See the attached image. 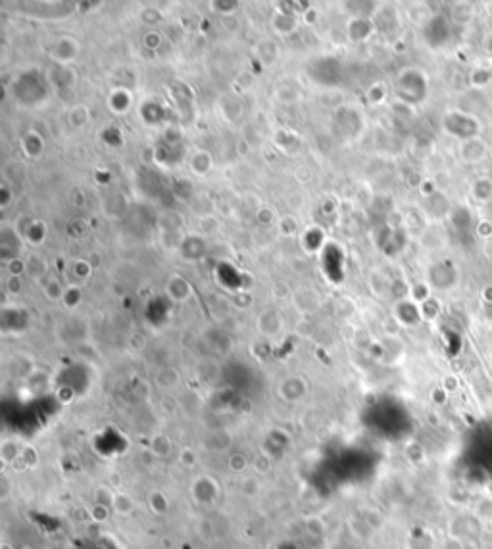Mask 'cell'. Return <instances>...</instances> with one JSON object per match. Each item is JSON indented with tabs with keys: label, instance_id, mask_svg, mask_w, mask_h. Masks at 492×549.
I'll use <instances>...</instances> for the list:
<instances>
[{
	"label": "cell",
	"instance_id": "cell-2",
	"mask_svg": "<svg viewBox=\"0 0 492 549\" xmlns=\"http://www.w3.org/2000/svg\"><path fill=\"white\" fill-rule=\"evenodd\" d=\"M112 509L116 511L117 515H131L135 509V502L131 500V495L129 494H117L116 495V502H114V507Z\"/></svg>",
	"mask_w": 492,
	"mask_h": 549
},
{
	"label": "cell",
	"instance_id": "cell-10",
	"mask_svg": "<svg viewBox=\"0 0 492 549\" xmlns=\"http://www.w3.org/2000/svg\"><path fill=\"white\" fill-rule=\"evenodd\" d=\"M22 549H33V548H29V546H27V548H22Z\"/></svg>",
	"mask_w": 492,
	"mask_h": 549
},
{
	"label": "cell",
	"instance_id": "cell-7",
	"mask_svg": "<svg viewBox=\"0 0 492 549\" xmlns=\"http://www.w3.org/2000/svg\"><path fill=\"white\" fill-rule=\"evenodd\" d=\"M181 465H185V467H193V465L196 463V455L195 451H191V449H185V451H181Z\"/></svg>",
	"mask_w": 492,
	"mask_h": 549
},
{
	"label": "cell",
	"instance_id": "cell-3",
	"mask_svg": "<svg viewBox=\"0 0 492 549\" xmlns=\"http://www.w3.org/2000/svg\"><path fill=\"white\" fill-rule=\"evenodd\" d=\"M89 513H91V518H93L94 523H104V520H108L110 517V507H104V505L94 503Z\"/></svg>",
	"mask_w": 492,
	"mask_h": 549
},
{
	"label": "cell",
	"instance_id": "cell-8",
	"mask_svg": "<svg viewBox=\"0 0 492 549\" xmlns=\"http://www.w3.org/2000/svg\"><path fill=\"white\" fill-rule=\"evenodd\" d=\"M10 269H12V274H20L22 273V269H24V265H22V263H12V267H10Z\"/></svg>",
	"mask_w": 492,
	"mask_h": 549
},
{
	"label": "cell",
	"instance_id": "cell-9",
	"mask_svg": "<svg viewBox=\"0 0 492 549\" xmlns=\"http://www.w3.org/2000/svg\"><path fill=\"white\" fill-rule=\"evenodd\" d=\"M0 549H14V548L10 546L8 541H2V546H0Z\"/></svg>",
	"mask_w": 492,
	"mask_h": 549
},
{
	"label": "cell",
	"instance_id": "cell-5",
	"mask_svg": "<svg viewBox=\"0 0 492 549\" xmlns=\"http://www.w3.org/2000/svg\"><path fill=\"white\" fill-rule=\"evenodd\" d=\"M242 494L248 495V497H254L256 494H260V482L256 479H244L242 480Z\"/></svg>",
	"mask_w": 492,
	"mask_h": 549
},
{
	"label": "cell",
	"instance_id": "cell-6",
	"mask_svg": "<svg viewBox=\"0 0 492 549\" xmlns=\"http://www.w3.org/2000/svg\"><path fill=\"white\" fill-rule=\"evenodd\" d=\"M229 469L233 472H242L246 469V459H244L242 455H233V457L229 459Z\"/></svg>",
	"mask_w": 492,
	"mask_h": 549
},
{
	"label": "cell",
	"instance_id": "cell-4",
	"mask_svg": "<svg viewBox=\"0 0 492 549\" xmlns=\"http://www.w3.org/2000/svg\"><path fill=\"white\" fill-rule=\"evenodd\" d=\"M271 467H274V465H271V459H269L267 455H256V459H254V469H256V471L262 472V474H267V472L271 471Z\"/></svg>",
	"mask_w": 492,
	"mask_h": 549
},
{
	"label": "cell",
	"instance_id": "cell-1",
	"mask_svg": "<svg viewBox=\"0 0 492 549\" xmlns=\"http://www.w3.org/2000/svg\"><path fill=\"white\" fill-rule=\"evenodd\" d=\"M116 492L108 486V484H102V486H96L94 490V503L98 505H104V507H114V502H116Z\"/></svg>",
	"mask_w": 492,
	"mask_h": 549
}]
</instances>
